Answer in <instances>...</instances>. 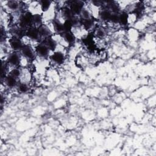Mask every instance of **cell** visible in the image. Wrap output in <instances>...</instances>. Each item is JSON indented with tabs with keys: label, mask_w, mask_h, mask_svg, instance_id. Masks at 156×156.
Masks as SVG:
<instances>
[{
	"label": "cell",
	"mask_w": 156,
	"mask_h": 156,
	"mask_svg": "<svg viewBox=\"0 0 156 156\" xmlns=\"http://www.w3.org/2000/svg\"><path fill=\"white\" fill-rule=\"evenodd\" d=\"M83 4L80 1H71L70 4V9L73 14H79L82 10Z\"/></svg>",
	"instance_id": "cell-1"
},
{
	"label": "cell",
	"mask_w": 156,
	"mask_h": 156,
	"mask_svg": "<svg viewBox=\"0 0 156 156\" xmlns=\"http://www.w3.org/2000/svg\"><path fill=\"white\" fill-rule=\"evenodd\" d=\"M36 50L37 53L42 57L47 56L48 54V52H49L48 47L46 45H45V44L38 45V46L36 47Z\"/></svg>",
	"instance_id": "cell-2"
},
{
	"label": "cell",
	"mask_w": 156,
	"mask_h": 156,
	"mask_svg": "<svg viewBox=\"0 0 156 156\" xmlns=\"http://www.w3.org/2000/svg\"><path fill=\"white\" fill-rule=\"evenodd\" d=\"M26 36H28L29 38L32 39V40H37L40 37L38 29L35 28H31L28 29L26 32Z\"/></svg>",
	"instance_id": "cell-3"
},
{
	"label": "cell",
	"mask_w": 156,
	"mask_h": 156,
	"mask_svg": "<svg viewBox=\"0 0 156 156\" xmlns=\"http://www.w3.org/2000/svg\"><path fill=\"white\" fill-rule=\"evenodd\" d=\"M22 53L23 55L29 59H32L34 57V53L32 49L28 46H24L22 48Z\"/></svg>",
	"instance_id": "cell-4"
},
{
	"label": "cell",
	"mask_w": 156,
	"mask_h": 156,
	"mask_svg": "<svg viewBox=\"0 0 156 156\" xmlns=\"http://www.w3.org/2000/svg\"><path fill=\"white\" fill-rule=\"evenodd\" d=\"M10 45L11 48L15 51L22 49V48H23L22 42L16 38L12 39L10 42Z\"/></svg>",
	"instance_id": "cell-5"
},
{
	"label": "cell",
	"mask_w": 156,
	"mask_h": 156,
	"mask_svg": "<svg viewBox=\"0 0 156 156\" xmlns=\"http://www.w3.org/2000/svg\"><path fill=\"white\" fill-rule=\"evenodd\" d=\"M20 63V57L17 53H12L8 58V63L12 66H16Z\"/></svg>",
	"instance_id": "cell-6"
},
{
	"label": "cell",
	"mask_w": 156,
	"mask_h": 156,
	"mask_svg": "<svg viewBox=\"0 0 156 156\" xmlns=\"http://www.w3.org/2000/svg\"><path fill=\"white\" fill-rule=\"evenodd\" d=\"M5 83L9 87H14L17 84L16 78L12 75H9L5 78Z\"/></svg>",
	"instance_id": "cell-7"
},
{
	"label": "cell",
	"mask_w": 156,
	"mask_h": 156,
	"mask_svg": "<svg viewBox=\"0 0 156 156\" xmlns=\"http://www.w3.org/2000/svg\"><path fill=\"white\" fill-rule=\"evenodd\" d=\"M38 33L40 36L43 37L45 38L49 37L50 31L46 26H40V27H38Z\"/></svg>",
	"instance_id": "cell-8"
},
{
	"label": "cell",
	"mask_w": 156,
	"mask_h": 156,
	"mask_svg": "<svg viewBox=\"0 0 156 156\" xmlns=\"http://www.w3.org/2000/svg\"><path fill=\"white\" fill-rule=\"evenodd\" d=\"M51 58L54 62L57 63H61L63 62L64 56L63 54L59 52H57L51 56Z\"/></svg>",
	"instance_id": "cell-9"
},
{
	"label": "cell",
	"mask_w": 156,
	"mask_h": 156,
	"mask_svg": "<svg viewBox=\"0 0 156 156\" xmlns=\"http://www.w3.org/2000/svg\"><path fill=\"white\" fill-rule=\"evenodd\" d=\"M112 14V12L109 10L105 9L101 11L100 13V17L103 21H110Z\"/></svg>",
	"instance_id": "cell-10"
},
{
	"label": "cell",
	"mask_w": 156,
	"mask_h": 156,
	"mask_svg": "<svg viewBox=\"0 0 156 156\" xmlns=\"http://www.w3.org/2000/svg\"><path fill=\"white\" fill-rule=\"evenodd\" d=\"M45 41L44 44L46 45L49 49H53V50L56 49V43L53 38H51V37H48L47 38H45Z\"/></svg>",
	"instance_id": "cell-11"
},
{
	"label": "cell",
	"mask_w": 156,
	"mask_h": 156,
	"mask_svg": "<svg viewBox=\"0 0 156 156\" xmlns=\"http://www.w3.org/2000/svg\"><path fill=\"white\" fill-rule=\"evenodd\" d=\"M64 38L68 43H73L75 41V35L70 31L65 32L64 34Z\"/></svg>",
	"instance_id": "cell-12"
},
{
	"label": "cell",
	"mask_w": 156,
	"mask_h": 156,
	"mask_svg": "<svg viewBox=\"0 0 156 156\" xmlns=\"http://www.w3.org/2000/svg\"><path fill=\"white\" fill-rule=\"evenodd\" d=\"M81 24L84 26V29L86 30H89L92 28L93 26V21L92 19H87V20H83L81 22Z\"/></svg>",
	"instance_id": "cell-13"
},
{
	"label": "cell",
	"mask_w": 156,
	"mask_h": 156,
	"mask_svg": "<svg viewBox=\"0 0 156 156\" xmlns=\"http://www.w3.org/2000/svg\"><path fill=\"white\" fill-rule=\"evenodd\" d=\"M20 3H18L16 1H10L8 2L7 6L9 9L13 10V11H16L20 8Z\"/></svg>",
	"instance_id": "cell-14"
},
{
	"label": "cell",
	"mask_w": 156,
	"mask_h": 156,
	"mask_svg": "<svg viewBox=\"0 0 156 156\" xmlns=\"http://www.w3.org/2000/svg\"><path fill=\"white\" fill-rule=\"evenodd\" d=\"M95 34L96 38H100V39H102L106 37V33L104 31V29H102V28H98L95 29Z\"/></svg>",
	"instance_id": "cell-15"
},
{
	"label": "cell",
	"mask_w": 156,
	"mask_h": 156,
	"mask_svg": "<svg viewBox=\"0 0 156 156\" xmlns=\"http://www.w3.org/2000/svg\"><path fill=\"white\" fill-rule=\"evenodd\" d=\"M127 20L128 17L126 13L123 12L119 15V23L123 25H126L127 23Z\"/></svg>",
	"instance_id": "cell-16"
},
{
	"label": "cell",
	"mask_w": 156,
	"mask_h": 156,
	"mask_svg": "<svg viewBox=\"0 0 156 156\" xmlns=\"http://www.w3.org/2000/svg\"><path fill=\"white\" fill-rule=\"evenodd\" d=\"M54 28L57 32L65 31L63 24L61 23L59 21H55L54 23Z\"/></svg>",
	"instance_id": "cell-17"
},
{
	"label": "cell",
	"mask_w": 156,
	"mask_h": 156,
	"mask_svg": "<svg viewBox=\"0 0 156 156\" xmlns=\"http://www.w3.org/2000/svg\"><path fill=\"white\" fill-rule=\"evenodd\" d=\"M42 17L39 14H36L33 15V20H32V23L36 24V25L38 24L39 26V27H40L42 23Z\"/></svg>",
	"instance_id": "cell-18"
},
{
	"label": "cell",
	"mask_w": 156,
	"mask_h": 156,
	"mask_svg": "<svg viewBox=\"0 0 156 156\" xmlns=\"http://www.w3.org/2000/svg\"><path fill=\"white\" fill-rule=\"evenodd\" d=\"M51 3V1H47V0H44V1H40V5H41L42 10H45V11L47 10L50 7Z\"/></svg>",
	"instance_id": "cell-19"
},
{
	"label": "cell",
	"mask_w": 156,
	"mask_h": 156,
	"mask_svg": "<svg viewBox=\"0 0 156 156\" xmlns=\"http://www.w3.org/2000/svg\"><path fill=\"white\" fill-rule=\"evenodd\" d=\"M18 91L22 93H26L28 91V86L26 83H21L20 85L18 86Z\"/></svg>",
	"instance_id": "cell-20"
},
{
	"label": "cell",
	"mask_w": 156,
	"mask_h": 156,
	"mask_svg": "<svg viewBox=\"0 0 156 156\" xmlns=\"http://www.w3.org/2000/svg\"><path fill=\"white\" fill-rule=\"evenodd\" d=\"M81 14V15H82L83 20H87V19L91 18H90V14L87 9H82Z\"/></svg>",
	"instance_id": "cell-21"
},
{
	"label": "cell",
	"mask_w": 156,
	"mask_h": 156,
	"mask_svg": "<svg viewBox=\"0 0 156 156\" xmlns=\"http://www.w3.org/2000/svg\"><path fill=\"white\" fill-rule=\"evenodd\" d=\"M21 74H22L21 71L19 69H17V68H14L11 71V72H10V75H12V76H14V77H15L16 79L20 76Z\"/></svg>",
	"instance_id": "cell-22"
}]
</instances>
